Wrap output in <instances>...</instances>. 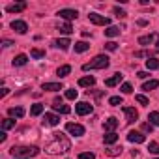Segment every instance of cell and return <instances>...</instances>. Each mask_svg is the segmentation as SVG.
<instances>
[{
  "label": "cell",
  "instance_id": "6da1fadb",
  "mask_svg": "<svg viewBox=\"0 0 159 159\" xmlns=\"http://www.w3.org/2000/svg\"><path fill=\"white\" fill-rule=\"evenodd\" d=\"M52 140L45 146V152L51 153V155H60V153H66L69 148H71V142L62 135V133H52Z\"/></svg>",
  "mask_w": 159,
  "mask_h": 159
},
{
  "label": "cell",
  "instance_id": "7a4b0ae2",
  "mask_svg": "<svg viewBox=\"0 0 159 159\" xmlns=\"http://www.w3.org/2000/svg\"><path fill=\"white\" fill-rule=\"evenodd\" d=\"M10 153L13 155V159H28V157H36L39 153V148L38 146H13Z\"/></svg>",
  "mask_w": 159,
  "mask_h": 159
},
{
  "label": "cell",
  "instance_id": "3957f363",
  "mask_svg": "<svg viewBox=\"0 0 159 159\" xmlns=\"http://www.w3.org/2000/svg\"><path fill=\"white\" fill-rule=\"evenodd\" d=\"M109 64H111V60H109L105 54H99V56H96L94 60H90L88 64H84V66H83V71H90V69H105V67H109Z\"/></svg>",
  "mask_w": 159,
  "mask_h": 159
},
{
  "label": "cell",
  "instance_id": "277c9868",
  "mask_svg": "<svg viewBox=\"0 0 159 159\" xmlns=\"http://www.w3.org/2000/svg\"><path fill=\"white\" fill-rule=\"evenodd\" d=\"M88 19H90L94 25H98V26H107V25H111V19L105 17V15H99V13H90Z\"/></svg>",
  "mask_w": 159,
  "mask_h": 159
},
{
  "label": "cell",
  "instance_id": "5b68a950",
  "mask_svg": "<svg viewBox=\"0 0 159 159\" xmlns=\"http://www.w3.org/2000/svg\"><path fill=\"white\" fill-rule=\"evenodd\" d=\"M66 129H67V133H71V135H75V137L84 135V127H83L81 124H73V122H69V124L66 125Z\"/></svg>",
  "mask_w": 159,
  "mask_h": 159
},
{
  "label": "cell",
  "instance_id": "8992f818",
  "mask_svg": "<svg viewBox=\"0 0 159 159\" xmlns=\"http://www.w3.org/2000/svg\"><path fill=\"white\" fill-rule=\"evenodd\" d=\"M75 111H77V114L86 116V114H90V112H92V105H90V103H86V101H81V103H77V105H75Z\"/></svg>",
  "mask_w": 159,
  "mask_h": 159
},
{
  "label": "cell",
  "instance_id": "52a82bcc",
  "mask_svg": "<svg viewBox=\"0 0 159 159\" xmlns=\"http://www.w3.org/2000/svg\"><path fill=\"white\" fill-rule=\"evenodd\" d=\"M52 109H54L56 112H60V114H69V112H71V109H69L67 105H64L60 98H56V99L52 101Z\"/></svg>",
  "mask_w": 159,
  "mask_h": 159
},
{
  "label": "cell",
  "instance_id": "ba28073f",
  "mask_svg": "<svg viewBox=\"0 0 159 159\" xmlns=\"http://www.w3.org/2000/svg\"><path fill=\"white\" fill-rule=\"evenodd\" d=\"M58 15H60L62 19H66V21H73V19L79 17V11H77V10H69V8H66V10H60Z\"/></svg>",
  "mask_w": 159,
  "mask_h": 159
},
{
  "label": "cell",
  "instance_id": "9c48e42d",
  "mask_svg": "<svg viewBox=\"0 0 159 159\" xmlns=\"http://www.w3.org/2000/svg\"><path fill=\"white\" fill-rule=\"evenodd\" d=\"M127 140L129 142H135V144H142L146 140V137L142 133H139V131H129L127 133Z\"/></svg>",
  "mask_w": 159,
  "mask_h": 159
},
{
  "label": "cell",
  "instance_id": "30bf717a",
  "mask_svg": "<svg viewBox=\"0 0 159 159\" xmlns=\"http://www.w3.org/2000/svg\"><path fill=\"white\" fill-rule=\"evenodd\" d=\"M11 28L17 32V34H26L28 32V25L25 21H13L11 23Z\"/></svg>",
  "mask_w": 159,
  "mask_h": 159
},
{
  "label": "cell",
  "instance_id": "8fae6325",
  "mask_svg": "<svg viewBox=\"0 0 159 159\" xmlns=\"http://www.w3.org/2000/svg\"><path fill=\"white\" fill-rule=\"evenodd\" d=\"M122 79H124V75H122V73H114L111 79H107V81H105V86L112 88V86H116V84H120V83H122Z\"/></svg>",
  "mask_w": 159,
  "mask_h": 159
},
{
  "label": "cell",
  "instance_id": "7c38bea8",
  "mask_svg": "<svg viewBox=\"0 0 159 159\" xmlns=\"http://www.w3.org/2000/svg\"><path fill=\"white\" fill-rule=\"evenodd\" d=\"M23 10H26V2H17V4H10V6L6 8V11H8V13H19V11H23Z\"/></svg>",
  "mask_w": 159,
  "mask_h": 159
},
{
  "label": "cell",
  "instance_id": "4fadbf2b",
  "mask_svg": "<svg viewBox=\"0 0 159 159\" xmlns=\"http://www.w3.org/2000/svg\"><path fill=\"white\" fill-rule=\"evenodd\" d=\"M103 127H105V131L107 133H114V129L118 127V120L112 116V118H109V120H105V124H103Z\"/></svg>",
  "mask_w": 159,
  "mask_h": 159
},
{
  "label": "cell",
  "instance_id": "5bb4252c",
  "mask_svg": "<svg viewBox=\"0 0 159 159\" xmlns=\"http://www.w3.org/2000/svg\"><path fill=\"white\" fill-rule=\"evenodd\" d=\"M45 92H58V90H64V86L60 84V83H43V86H41Z\"/></svg>",
  "mask_w": 159,
  "mask_h": 159
},
{
  "label": "cell",
  "instance_id": "9a60e30c",
  "mask_svg": "<svg viewBox=\"0 0 159 159\" xmlns=\"http://www.w3.org/2000/svg\"><path fill=\"white\" fill-rule=\"evenodd\" d=\"M124 114H125L127 122H135V120L139 118V112H137L133 107H124Z\"/></svg>",
  "mask_w": 159,
  "mask_h": 159
},
{
  "label": "cell",
  "instance_id": "2e32d148",
  "mask_svg": "<svg viewBox=\"0 0 159 159\" xmlns=\"http://www.w3.org/2000/svg\"><path fill=\"white\" fill-rule=\"evenodd\" d=\"M8 114L11 118H23L25 116V109L23 107H11V109H8Z\"/></svg>",
  "mask_w": 159,
  "mask_h": 159
},
{
  "label": "cell",
  "instance_id": "e0dca14e",
  "mask_svg": "<svg viewBox=\"0 0 159 159\" xmlns=\"http://www.w3.org/2000/svg\"><path fill=\"white\" fill-rule=\"evenodd\" d=\"M94 84H96V77H83V79H79V86L90 88V86H94Z\"/></svg>",
  "mask_w": 159,
  "mask_h": 159
},
{
  "label": "cell",
  "instance_id": "ac0fdd59",
  "mask_svg": "<svg viewBox=\"0 0 159 159\" xmlns=\"http://www.w3.org/2000/svg\"><path fill=\"white\" fill-rule=\"evenodd\" d=\"M54 45H56L58 49H62V51H67V49H69V45H71V41H69L67 38H60V39H56V41H54Z\"/></svg>",
  "mask_w": 159,
  "mask_h": 159
},
{
  "label": "cell",
  "instance_id": "d6986e66",
  "mask_svg": "<svg viewBox=\"0 0 159 159\" xmlns=\"http://www.w3.org/2000/svg\"><path fill=\"white\" fill-rule=\"evenodd\" d=\"M58 122H60V118L56 114H52V112H47L45 114V124L47 125H58Z\"/></svg>",
  "mask_w": 159,
  "mask_h": 159
},
{
  "label": "cell",
  "instance_id": "ffe728a7",
  "mask_svg": "<svg viewBox=\"0 0 159 159\" xmlns=\"http://www.w3.org/2000/svg\"><path fill=\"white\" fill-rule=\"evenodd\" d=\"M56 28L60 30V34H66V36H69V34L73 32V26H71L69 23H60V25H58Z\"/></svg>",
  "mask_w": 159,
  "mask_h": 159
},
{
  "label": "cell",
  "instance_id": "44dd1931",
  "mask_svg": "<svg viewBox=\"0 0 159 159\" xmlns=\"http://www.w3.org/2000/svg\"><path fill=\"white\" fill-rule=\"evenodd\" d=\"M26 62H28V56H26V54H17V56L13 58V66H15V67H21V66H25Z\"/></svg>",
  "mask_w": 159,
  "mask_h": 159
},
{
  "label": "cell",
  "instance_id": "7402d4cb",
  "mask_svg": "<svg viewBox=\"0 0 159 159\" xmlns=\"http://www.w3.org/2000/svg\"><path fill=\"white\" fill-rule=\"evenodd\" d=\"M157 86H159V81H157V79H152V81H148V83H144V84H142V90L150 92V90H155Z\"/></svg>",
  "mask_w": 159,
  "mask_h": 159
},
{
  "label": "cell",
  "instance_id": "603a6c76",
  "mask_svg": "<svg viewBox=\"0 0 159 159\" xmlns=\"http://www.w3.org/2000/svg\"><path fill=\"white\" fill-rule=\"evenodd\" d=\"M90 49V43H86V41H77L75 43V52H86Z\"/></svg>",
  "mask_w": 159,
  "mask_h": 159
},
{
  "label": "cell",
  "instance_id": "cb8c5ba5",
  "mask_svg": "<svg viewBox=\"0 0 159 159\" xmlns=\"http://www.w3.org/2000/svg\"><path fill=\"white\" fill-rule=\"evenodd\" d=\"M71 73V66H60L58 69H56V75L60 77V79H64V77H67Z\"/></svg>",
  "mask_w": 159,
  "mask_h": 159
},
{
  "label": "cell",
  "instance_id": "d4e9b609",
  "mask_svg": "<svg viewBox=\"0 0 159 159\" xmlns=\"http://www.w3.org/2000/svg\"><path fill=\"white\" fill-rule=\"evenodd\" d=\"M105 36H107V38H116V36H120V28H118V26H109V28L105 30Z\"/></svg>",
  "mask_w": 159,
  "mask_h": 159
},
{
  "label": "cell",
  "instance_id": "484cf974",
  "mask_svg": "<svg viewBox=\"0 0 159 159\" xmlns=\"http://www.w3.org/2000/svg\"><path fill=\"white\" fill-rule=\"evenodd\" d=\"M153 41V34H148V36H140L139 38V45H150Z\"/></svg>",
  "mask_w": 159,
  "mask_h": 159
},
{
  "label": "cell",
  "instance_id": "4316f807",
  "mask_svg": "<svg viewBox=\"0 0 159 159\" xmlns=\"http://www.w3.org/2000/svg\"><path fill=\"white\" fill-rule=\"evenodd\" d=\"M41 112H43V105H41V103L32 105V109H30V114H32V116H39Z\"/></svg>",
  "mask_w": 159,
  "mask_h": 159
},
{
  "label": "cell",
  "instance_id": "83f0119b",
  "mask_svg": "<svg viewBox=\"0 0 159 159\" xmlns=\"http://www.w3.org/2000/svg\"><path fill=\"white\" fill-rule=\"evenodd\" d=\"M148 120H150L152 125H159V112H157V111L150 112V114H148Z\"/></svg>",
  "mask_w": 159,
  "mask_h": 159
},
{
  "label": "cell",
  "instance_id": "f1b7e54d",
  "mask_svg": "<svg viewBox=\"0 0 159 159\" xmlns=\"http://www.w3.org/2000/svg\"><path fill=\"white\" fill-rule=\"evenodd\" d=\"M11 127H15V120H13V118L2 120V129H4V131H6V129H11Z\"/></svg>",
  "mask_w": 159,
  "mask_h": 159
},
{
  "label": "cell",
  "instance_id": "f546056e",
  "mask_svg": "<svg viewBox=\"0 0 159 159\" xmlns=\"http://www.w3.org/2000/svg\"><path fill=\"white\" fill-rule=\"evenodd\" d=\"M116 140H118V135H116V133H107V135H105V144L111 146V144H114Z\"/></svg>",
  "mask_w": 159,
  "mask_h": 159
},
{
  "label": "cell",
  "instance_id": "4dcf8cb0",
  "mask_svg": "<svg viewBox=\"0 0 159 159\" xmlns=\"http://www.w3.org/2000/svg\"><path fill=\"white\" fill-rule=\"evenodd\" d=\"M146 67L148 69H157L159 67V60L157 58H148L146 60Z\"/></svg>",
  "mask_w": 159,
  "mask_h": 159
},
{
  "label": "cell",
  "instance_id": "1f68e13d",
  "mask_svg": "<svg viewBox=\"0 0 159 159\" xmlns=\"http://www.w3.org/2000/svg\"><path fill=\"white\" fill-rule=\"evenodd\" d=\"M30 54H32V58H45V51H41V49H32Z\"/></svg>",
  "mask_w": 159,
  "mask_h": 159
},
{
  "label": "cell",
  "instance_id": "d6a6232c",
  "mask_svg": "<svg viewBox=\"0 0 159 159\" xmlns=\"http://www.w3.org/2000/svg\"><path fill=\"white\" fill-rule=\"evenodd\" d=\"M135 99H137V101H139L140 105H144V107H146V105H150L148 98H146V96H142V94H137V96H135Z\"/></svg>",
  "mask_w": 159,
  "mask_h": 159
},
{
  "label": "cell",
  "instance_id": "836d02e7",
  "mask_svg": "<svg viewBox=\"0 0 159 159\" xmlns=\"http://www.w3.org/2000/svg\"><path fill=\"white\" fill-rule=\"evenodd\" d=\"M105 152H107L111 157H114V155H120V153H122V146H120V148H109V150H105Z\"/></svg>",
  "mask_w": 159,
  "mask_h": 159
},
{
  "label": "cell",
  "instance_id": "e575fe53",
  "mask_svg": "<svg viewBox=\"0 0 159 159\" xmlns=\"http://www.w3.org/2000/svg\"><path fill=\"white\" fill-rule=\"evenodd\" d=\"M148 150H150V153H159V144L152 140V142L148 144Z\"/></svg>",
  "mask_w": 159,
  "mask_h": 159
},
{
  "label": "cell",
  "instance_id": "d590c367",
  "mask_svg": "<svg viewBox=\"0 0 159 159\" xmlns=\"http://www.w3.org/2000/svg\"><path fill=\"white\" fill-rule=\"evenodd\" d=\"M66 98H67V99H77V90L67 88V90H66Z\"/></svg>",
  "mask_w": 159,
  "mask_h": 159
},
{
  "label": "cell",
  "instance_id": "8d00e7d4",
  "mask_svg": "<svg viewBox=\"0 0 159 159\" xmlns=\"http://www.w3.org/2000/svg\"><path fill=\"white\" fill-rule=\"evenodd\" d=\"M79 159H96V155L92 152H83V153H79Z\"/></svg>",
  "mask_w": 159,
  "mask_h": 159
},
{
  "label": "cell",
  "instance_id": "74e56055",
  "mask_svg": "<svg viewBox=\"0 0 159 159\" xmlns=\"http://www.w3.org/2000/svg\"><path fill=\"white\" fill-rule=\"evenodd\" d=\"M120 90H122V92H124V94H131V92H133V86H131V84H129V83H124V84H122V88H120Z\"/></svg>",
  "mask_w": 159,
  "mask_h": 159
},
{
  "label": "cell",
  "instance_id": "f35d334b",
  "mask_svg": "<svg viewBox=\"0 0 159 159\" xmlns=\"http://www.w3.org/2000/svg\"><path fill=\"white\" fill-rule=\"evenodd\" d=\"M109 103L114 105V107H116V105H122V98H120V96H112V98L109 99Z\"/></svg>",
  "mask_w": 159,
  "mask_h": 159
},
{
  "label": "cell",
  "instance_id": "ab89813d",
  "mask_svg": "<svg viewBox=\"0 0 159 159\" xmlns=\"http://www.w3.org/2000/svg\"><path fill=\"white\" fill-rule=\"evenodd\" d=\"M105 49H107V51H116V49H118V43H114V41H107V43H105Z\"/></svg>",
  "mask_w": 159,
  "mask_h": 159
},
{
  "label": "cell",
  "instance_id": "60d3db41",
  "mask_svg": "<svg viewBox=\"0 0 159 159\" xmlns=\"http://www.w3.org/2000/svg\"><path fill=\"white\" fill-rule=\"evenodd\" d=\"M114 15H116V17H118V19H124V17H125V15H127V13H125V11H124V10H120V8H114Z\"/></svg>",
  "mask_w": 159,
  "mask_h": 159
},
{
  "label": "cell",
  "instance_id": "b9f144b4",
  "mask_svg": "<svg viewBox=\"0 0 159 159\" xmlns=\"http://www.w3.org/2000/svg\"><path fill=\"white\" fill-rule=\"evenodd\" d=\"M152 129H153V125H152L150 122H146V124H142V131H146V133H148V131H152Z\"/></svg>",
  "mask_w": 159,
  "mask_h": 159
},
{
  "label": "cell",
  "instance_id": "7bdbcfd3",
  "mask_svg": "<svg viewBox=\"0 0 159 159\" xmlns=\"http://www.w3.org/2000/svg\"><path fill=\"white\" fill-rule=\"evenodd\" d=\"M137 77H139V79H146V77H150V73H148V71H139Z\"/></svg>",
  "mask_w": 159,
  "mask_h": 159
},
{
  "label": "cell",
  "instance_id": "ee69618b",
  "mask_svg": "<svg viewBox=\"0 0 159 159\" xmlns=\"http://www.w3.org/2000/svg\"><path fill=\"white\" fill-rule=\"evenodd\" d=\"M137 23H139V26H146V25H148V21H146V19H139Z\"/></svg>",
  "mask_w": 159,
  "mask_h": 159
},
{
  "label": "cell",
  "instance_id": "f6af8a7d",
  "mask_svg": "<svg viewBox=\"0 0 159 159\" xmlns=\"http://www.w3.org/2000/svg\"><path fill=\"white\" fill-rule=\"evenodd\" d=\"M8 139V135H6V131H2V133H0V142H4Z\"/></svg>",
  "mask_w": 159,
  "mask_h": 159
},
{
  "label": "cell",
  "instance_id": "bcb514c9",
  "mask_svg": "<svg viewBox=\"0 0 159 159\" xmlns=\"http://www.w3.org/2000/svg\"><path fill=\"white\" fill-rule=\"evenodd\" d=\"M10 94V90L8 88H2V92H0V98H4V96H8Z\"/></svg>",
  "mask_w": 159,
  "mask_h": 159
},
{
  "label": "cell",
  "instance_id": "7dc6e473",
  "mask_svg": "<svg viewBox=\"0 0 159 159\" xmlns=\"http://www.w3.org/2000/svg\"><path fill=\"white\" fill-rule=\"evenodd\" d=\"M10 45H13L10 39H4V41H2V47H10Z\"/></svg>",
  "mask_w": 159,
  "mask_h": 159
},
{
  "label": "cell",
  "instance_id": "c3c4849f",
  "mask_svg": "<svg viewBox=\"0 0 159 159\" xmlns=\"http://www.w3.org/2000/svg\"><path fill=\"white\" fill-rule=\"evenodd\" d=\"M155 45H157V49H159V38H157V43H155Z\"/></svg>",
  "mask_w": 159,
  "mask_h": 159
},
{
  "label": "cell",
  "instance_id": "681fc988",
  "mask_svg": "<svg viewBox=\"0 0 159 159\" xmlns=\"http://www.w3.org/2000/svg\"><path fill=\"white\" fill-rule=\"evenodd\" d=\"M155 159H159V157H155Z\"/></svg>",
  "mask_w": 159,
  "mask_h": 159
}]
</instances>
